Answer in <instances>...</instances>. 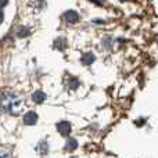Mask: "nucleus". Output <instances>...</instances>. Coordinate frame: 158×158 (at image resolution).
<instances>
[{
  "mask_svg": "<svg viewBox=\"0 0 158 158\" xmlns=\"http://www.w3.org/2000/svg\"><path fill=\"white\" fill-rule=\"evenodd\" d=\"M57 129L63 136H68V135L71 133V123L67 122V121H63V122H60L57 125Z\"/></svg>",
  "mask_w": 158,
  "mask_h": 158,
  "instance_id": "f257e3e1",
  "label": "nucleus"
},
{
  "mask_svg": "<svg viewBox=\"0 0 158 158\" xmlns=\"http://www.w3.org/2000/svg\"><path fill=\"white\" fill-rule=\"evenodd\" d=\"M24 122L27 123V125H35V123L38 122V114L33 111L27 112L24 117Z\"/></svg>",
  "mask_w": 158,
  "mask_h": 158,
  "instance_id": "f03ea898",
  "label": "nucleus"
},
{
  "mask_svg": "<svg viewBox=\"0 0 158 158\" xmlns=\"http://www.w3.org/2000/svg\"><path fill=\"white\" fill-rule=\"evenodd\" d=\"M64 19H65L67 22H71V24H74V22H77L78 19H79V15H78L77 11L69 10V11H67V13L64 14Z\"/></svg>",
  "mask_w": 158,
  "mask_h": 158,
  "instance_id": "7ed1b4c3",
  "label": "nucleus"
},
{
  "mask_svg": "<svg viewBox=\"0 0 158 158\" xmlns=\"http://www.w3.org/2000/svg\"><path fill=\"white\" fill-rule=\"evenodd\" d=\"M32 98H33L35 103L40 104V103H43V101L46 100V94H44L43 92H35L33 93V96H32Z\"/></svg>",
  "mask_w": 158,
  "mask_h": 158,
  "instance_id": "20e7f679",
  "label": "nucleus"
},
{
  "mask_svg": "<svg viewBox=\"0 0 158 158\" xmlns=\"http://www.w3.org/2000/svg\"><path fill=\"white\" fill-rule=\"evenodd\" d=\"M78 147V142L75 139H69L68 140V144H67V150L68 151H74L75 148Z\"/></svg>",
  "mask_w": 158,
  "mask_h": 158,
  "instance_id": "39448f33",
  "label": "nucleus"
},
{
  "mask_svg": "<svg viewBox=\"0 0 158 158\" xmlns=\"http://www.w3.org/2000/svg\"><path fill=\"white\" fill-rule=\"evenodd\" d=\"M83 64H87V65H89V64H92L93 61H94V56L92 54V53H87L86 56H83Z\"/></svg>",
  "mask_w": 158,
  "mask_h": 158,
  "instance_id": "423d86ee",
  "label": "nucleus"
},
{
  "mask_svg": "<svg viewBox=\"0 0 158 158\" xmlns=\"http://www.w3.org/2000/svg\"><path fill=\"white\" fill-rule=\"evenodd\" d=\"M28 32H29V31H28L27 28H21V31H19V32H18V36H21V38H24V36H27V35H28Z\"/></svg>",
  "mask_w": 158,
  "mask_h": 158,
  "instance_id": "0eeeda50",
  "label": "nucleus"
},
{
  "mask_svg": "<svg viewBox=\"0 0 158 158\" xmlns=\"http://www.w3.org/2000/svg\"><path fill=\"white\" fill-rule=\"evenodd\" d=\"M0 158H11L8 153H0Z\"/></svg>",
  "mask_w": 158,
  "mask_h": 158,
  "instance_id": "6e6552de",
  "label": "nucleus"
},
{
  "mask_svg": "<svg viewBox=\"0 0 158 158\" xmlns=\"http://www.w3.org/2000/svg\"><path fill=\"white\" fill-rule=\"evenodd\" d=\"M7 2H8V0H0V8L4 7V6L7 4Z\"/></svg>",
  "mask_w": 158,
  "mask_h": 158,
  "instance_id": "1a4fd4ad",
  "label": "nucleus"
},
{
  "mask_svg": "<svg viewBox=\"0 0 158 158\" xmlns=\"http://www.w3.org/2000/svg\"><path fill=\"white\" fill-rule=\"evenodd\" d=\"M2 21H3V13H2V10H0V24H2Z\"/></svg>",
  "mask_w": 158,
  "mask_h": 158,
  "instance_id": "9d476101",
  "label": "nucleus"
},
{
  "mask_svg": "<svg viewBox=\"0 0 158 158\" xmlns=\"http://www.w3.org/2000/svg\"><path fill=\"white\" fill-rule=\"evenodd\" d=\"M2 103H3V97H2V94H0V106H2Z\"/></svg>",
  "mask_w": 158,
  "mask_h": 158,
  "instance_id": "9b49d317",
  "label": "nucleus"
}]
</instances>
